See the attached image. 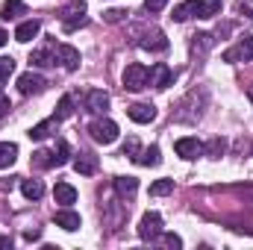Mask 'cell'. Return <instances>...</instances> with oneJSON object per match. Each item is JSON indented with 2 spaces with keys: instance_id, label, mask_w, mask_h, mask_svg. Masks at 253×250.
Segmentation results:
<instances>
[{
  "instance_id": "1",
  "label": "cell",
  "mask_w": 253,
  "mask_h": 250,
  "mask_svg": "<svg viewBox=\"0 0 253 250\" xmlns=\"http://www.w3.org/2000/svg\"><path fill=\"white\" fill-rule=\"evenodd\" d=\"M59 21H62L65 33H74V30L85 27V0H71L68 6H62Z\"/></svg>"
},
{
  "instance_id": "2",
  "label": "cell",
  "mask_w": 253,
  "mask_h": 250,
  "mask_svg": "<svg viewBox=\"0 0 253 250\" xmlns=\"http://www.w3.org/2000/svg\"><path fill=\"white\" fill-rule=\"evenodd\" d=\"M124 88L129 91H141V88H147V83H150V68H144L141 62H132L124 68Z\"/></svg>"
},
{
  "instance_id": "3",
  "label": "cell",
  "mask_w": 253,
  "mask_h": 250,
  "mask_svg": "<svg viewBox=\"0 0 253 250\" xmlns=\"http://www.w3.org/2000/svg\"><path fill=\"white\" fill-rule=\"evenodd\" d=\"M88 132H91V138L94 141H100V144H112V141H118V124L115 121H109V118H97V121H91L88 124Z\"/></svg>"
},
{
  "instance_id": "4",
  "label": "cell",
  "mask_w": 253,
  "mask_h": 250,
  "mask_svg": "<svg viewBox=\"0 0 253 250\" xmlns=\"http://www.w3.org/2000/svg\"><path fill=\"white\" fill-rule=\"evenodd\" d=\"M162 236V215L159 212H144L138 221V239L141 242H156Z\"/></svg>"
},
{
  "instance_id": "5",
  "label": "cell",
  "mask_w": 253,
  "mask_h": 250,
  "mask_svg": "<svg viewBox=\"0 0 253 250\" xmlns=\"http://www.w3.org/2000/svg\"><path fill=\"white\" fill-rule=\"evenodd\" d=\"M253 59V36L239 39L230 50H224V62H251Z\"/></svg>"
},
{
  "instance_id": "6",
  "label": "cell",
  "mask_w": 253,
  "mask_h": 250,
  "mask_svg": "<svg viewBox=\"0 0 253 250\" xmlns=\"http://www.w3.org/2000/svg\"><path fill=\"white\" fill-rule=\"evenodd\" d=\"M44 85H47V80L42 74H36V71H27V74L18 77V91L21 94H42Z\"/></svg>"
},
{
  "instance_id": "7",
  "label": "cell",
  "mask_w": 253,
  "mask_h": 250,
  "mask_svg": "<svg viewBox=\"0 0 253 250\" xmlns=\"http://www.w3.org/2000/svg\"><path fill=\"white\" fill-rule=\"evenodd\" d=\"M174 77H177V74H174V71H171V68H168L165 62H156L153 68H150V83H147V85H156V88H168V85L174 83Z\"/></svg>"
},
{
  "instance_id": "8",
  "label": "cell",
  "mask_w": 253,
  "mask_h": 250,
  "mask_svg": "<svg viewBox=\"0 0 253 250\" xmlns=\"http://www.w3.org/2000/svg\"><path fill=\"white\" fill-rule=\"evenodd\" d=\"M56 62L62 65L65 71H77L80 68V50L71 44H56Z\"/></svg>"
},
{
  "instance_id": "9",
  "label": "cell",
  "mask_w": 253,
  "mask_h": 250,
  "mask_svg": "<svg viewBox=\"0 0 253 250\" xmlns=\"http://www.w3.org/2000/svg\"><path fill=\"white\" fill-rule=\"evenodd\" d=\"M85 109L88 112H106L109 109V94L103 91V88H91V91H85Z\"/></svg>"
},
{
  "instance_id": "10",
  "label": "cell",
  "mask_w": 253,
  "mask_h": 250,
  "mask_svg": "<svg viewBox=\"0 0 253 250\" xmlns=\"http://www.w3.org/2000/svg\"><path fill=\"white\" fill-rule=\"evenodd\" d=\"M126 115L135 124H150L156 118V106L153 103H132V106H126Z\"/></svg>"
},
{
  "instance_id": "11",
  "label": "cell",
  "mask_w": 253,
  "mask_h": 250,
  "mask_svg": "<svg viewBox=\"0 0 253 250\" xmlns=\"http://www.w3.org/2000/svg\"><path fill=\"white\" fill-rule=\"evenodd\" d=\"M56 227H62V230H68V233H74V230L83 227V218H80L71 206H62V209L56 212Z\"/></svg>"
},
{
  "instance_id": "12",
  "label": "cell",
  "mask_w": 253,
  "mask_h": 250,
  "mask_svg": "<svg viewBox=\"0 0 253 250\" xmlns=\"http://www.w3.org/2000/svg\"><path fill=\"white\" fill-rule=\"evenodd\" d=\"M218 12H221V0H191L194 18H215Z\"/></svg>"
},
{
  "instance_id": "13",
  "label": "cell",
  "mask_w": 253,
  "mask_h": 250,
  "mask_svg": "<svg viewBox=\"0 0 253 250\" xmlns=\"http://www.w3.org/2000/svg\"><path fill=\"white\" fill-rule=\"evenodd\" d=\"M174 150H177V153H180L183 159H197V156L203 153V144H200L197 138H177Z\"/></svg>"
},
{
  "instance_id": "14",
  "label": "cell",
  "mask_w": 253,
  "mask_h": 250,
  "mask_svg": "<svg viewBox=\"0 0 253 250\" xmlns=\"http://www.w3.org/2000/svg\"><path fill=\"white\" fill-rule=\"evenodd\" d=\"M39 33H42V24L33 18V21H24V24H18V30H15V39H18L21 44H27V42H33Z\"/></svg>"
},
{
  "instance_id": "15",
  "label": "cell",
  "mask_w": 253,
  "mask_h": 250,
  "mask_svg": "<svg viewBox=\"0 0 253 250\" xmlns=\"http://www.w3.org/2000/svg\"><path fill=\"white\" fill-rule=\"evenodd\" d=\"M74 171L83 174V177H91V174L97 171V156H94V153H80V156L74 159Z\"/></svg>"
},
{
  "instance_id": "16",
  "label": "cell",
  "mask_w": 253,
  "mask_h": 250,
  "mask_svg": "<svg viewBox=\"0 0 253 250\" xmlns=\"http://www.w3.org/2000/svg\"><path fill=\"white\" fill-rule=\"evenodd\" d=\"M141 47H144V50H153V53H162V50H168V39H165L159 30H153V33H147V36L141 39Z\"/></svg>"
},
{
  "instance_id": "17",
  "label": "cell",
  "mask_w": 253,
  "mask_h": 250,
  "mask_svg": "<svg viewBox=\"0 0 253 250\" xmlns=\"http://www.w3.org/2000/svg\"><path fill=\"white\" fill-rule=\"evenodd\" d=\"M30 62L36 65V68H47V65H56V47H53V44H47V47H42V50H33Z\"/></svg>"
},
{
  "instance_id": "18",
  "label": "cell",
  "mask_w": 253,
  "mask_h": 250,
  "mask_svg": "<svg viewBox=\"0 0 253 250\" xmlns=\"http://www.w3.org/2000/svg\"><path fill=\"white\" fill-rule=\"evenodd\" d=\"M53 197H56L59 206H71V203H77V188L71 186V183H56Z\"/></svg>"
},
{
  "instance_id": "19",
  "label": "cell",
  "mask_w": 253,
  "mask_h": 250,
  "mask_svg": "<svg viewBox=\"0 0 253 250\" xmlns=\"http://www.w3.org/2000/svg\"><path fill=\"white\" fill-rule=\"evenodd\" d=\"M24 12H27L24 0H6V3L0 6V18H3V21H15V18L24 15Z\"/></svg>"
},
{
  "instance_id": "20",
  "label": "cell",
  "mask_w": 253,
  "mask_h": 250,
  "mask_svg": "<svg viewBox=\"0 0 253 250\" xmlns=\"http://www.w3.org/2000/svg\"><path fill=\"white\" fill-rule=\"evenodd\" d=\"M135 162H138V165H144V168H156V165L162 162V156H159V147H156V144H150L147 150H141V153L135 156Z\"/></svg>"
},
{
  "instance_id": "21",
  "label": "cell",
  "mask_w": 253,
  "mask_h": 250,
  "mask_svg": "<svg viewBox=\"0 0 253 250\" xmlns=\"http://www.w3.org/2000/svg\"><path fill=\"white\" fill-rule=\"evenodd\" d=\"M115 191H118V197H132L138 191V180L135 177H115Z\"/></svg>"
},
{
  "instance_id": "22",
  "label": "cell",
  "mask_w": 253,
  "mask_h": 250,
  "mask_svg": "<svg viewBox=\"0 0 253 250\" xmlns=\"http://www.w3.org/2000/svg\"><path fill=\"white\" fill-rule=\"evenodd\" d=\"M18 159V144L12 141H0V168H9Z\"/></svg>"
},
{
  "instance_id": "23",
  "label": "cell",
  "mask_w": 253,
  "mask_h": 250,
  "mask_svg": "<svg viewBox=\"0 0 253 250\" xmlns=\"http://www.w3.org/2000/svg\"><path fill=\"white\" fill-rule=\"evenodd\" d=\"M56 124H59L56 118H47V121H42V124H36L33 129H30V132H27V135H30L33 141H42V138H47V135H50V129H53Z\"/></svg>"
},
{
  "instance_id": "24",
  "label": "cell",
  "mask_w": 253,
  "mask_h": 250,
  "mask_svg": "<svg viewBox=\"0 0 253 250\" xmlns=\"http://www.w3.org/2000/svg\"><path fill=\"white\" fill-rule=\"evenodd\" d=\"M21 191H24L27 200H39L44 194V186H42V180H24L21 183Z\"/></svg>"
},
{
  "instance_id": "25",
  "label": "cell",
  "mask_w": 253,
  "mask_h": 250,
  "mask_svg": "<svg viewBox=\"0 0 253 250\" xmlns=\"http://www.w3.org/2000/svg\"><path fill=\"white\" fill-rule=\"evenodd\" d=\"M68 159H71V147H68V141H65V138H59V141H56V147H53V168L65 165Z\"/></svg>"
},
{
  "instance_id": "26",
  "label": "cell",
  "mask_w": 253,
  "mask_h": 250,
  "mask_svg": "<svg viewBox=\"0 0 253 250\" xmlns=\"http://www.w3.org/2000/svg\"><path fill=\"white\" fill-rule=\"evenodd\" d=\"M224 150H227V141H224V138H212V141L203 147V153H206V156H212V159H221V156H224Z\"/></svg>"
},
{
  "instance_id": "27",
  "label": "cell",
  "mask_w": 253,
  "mask_h": 250,
  "mask_svg": "<svg viewBox=\"0 0 253 250\" xmlns=\"http://www.w3.org/2000/svg\"><path fill=\"white\" fill-rule=\"evenodd\" d=\"M71 112H74V100H71V94H65L62 100H59V106H56V112H53V118L65 121V118H71Z\"/></svg>"
},
{
  "instance_id": "28",
  "label": "cell",
  "mask_w": 253,
  "mask_h": 250,
  "mask_svg": "<svg viewBox=\"0 0 253 250\" xmlns=\"http://www.w3.org/2000/svg\"><path fill=\"white\" fill-rule=\"evenodd\" d=\"M33 165L36 168H53V150H36L33 153Z\"/></svg>"
},
{
  "instance_id": "29",
  "label": "cell",
  "mask_w": 253,
  "mask_h": 250,
  "mask_svg": "<svg viewBox=\"0 0 253 250\" xmlns=\"http://www.w3.org/2000/svg\"><path fill=\"white\" fill-rule=\"evenodd\" d=\"M171 191H174V180H156L150 186V194L153 197H162V194H171Z\"/></svg>"
},
{
  "instance_id": "30",
  "label": "cell",
  "mask_w": 253,
  "mask_h": 250,
  "mask_svg": "<svg viewBox=\"0 0 253 250\" xmlns=\"http://www.w3.org/2000/svg\"><path fill=\"white\" fill-rule=\"evenodd\" d=\"M171 18H174L177 24H183V21H189V18H194V15H191V0H186V3H180V6L174 9V15H171Z\"/></svg>"
},
{
  "instance_id": "31",
  "label": "cell",
  "mask_w": 253,
  "mask_h": 250,
  "mask_svg": "<svg viewBox=\"0 0 253 250\" xmlns=\"http://www.w3.org/2000/svg\"><path fill=\"white\" fill-rule=\"evenodd\" d=\"M12 74H15V59L12 56H0V83L9 80Z\"/></svg>"
},
{
  "instance_id": "32",
  "label": "cell",
  "mask_w": 253,
  "mask_h": 250,
  "mask_svg": "<svg viewBox=\"0 0 253 250\" xmlns=\"http://www.w3.org/2000/svg\"><path fill=\"white\" fill-rule=\"evenodd\" d=\"M156 242H159V245H165V248H174V250L183 248V239H180V236H174V233H162Z\"/></svg>"
},
{
  "instance_id": "33",
  "label": "cell",
  "mask_w": 253,
  "mask_h": 250,
  "mask_svg": "<svg viewBox=\"0 0 253 250\" xmlns=\"http://www.w3.org/2000/svg\"><path fill=\"white\" fill-rule=\"evenodd\" d=\"M124 18H126V9H109V12H103V21L106 24H118Z\"/></svg>"
},
{
  "instance_id": "34",
  "label": "cell",
  "mask_w": 253,
  "mask_h": 250,
  "mask_svg": "<svg viewBox=\"0 0 253 250\" xmlns=\"http://www.w3.org/2000/svg\"><path fill=\"white\" fill-rule=\"evenodd\" d=\"M124 156H129V159H135L138 156V141L135 138H126V144H124V150H121Z\"/></svg>"
},
{
  "instance_id": "35",
  "label": "cell",
  "mask_w": 253,
  "mask_h": 250,
  "mask_svg": "<svg viewBox=\"0 0 253 250\" xmlns=\"http://www.w3.org/2000/svg\"><path fill=\"white\" fill-rule=\"evenodd\" d=\"M165 3L168 0H144V9L147 12H159V9H165Z\"/></svg>"
},
{
  "instance_id": "36",
  "label": "cell",
  "mask_w": 253,
  "mask_h": 250,
  "mask_svg": "<svg viewBox=\"0 0 253 250\" xmlns=\"http://www.w3.org/2000/svg\"><path fill=\"white\" fill-rule=\"evenodd\" d=\"M6 112H9V97H6V94L0 91V118H3Z\"/></svg>"
},
{
  "instance_id": "37",
  "label": "cell",
  "mask_w": 253,
  "mask_h": 250,
  "mask_svg": "<svg viewBox=\"0 0 253 250\" xmlns=\"http://www.w3.org/2000/svg\"><path fill=\"white\" fill-rule=\"evenodd\" d=\"M39 236H42V233H39V230H27V233H24V239H27V242H36V239H39Z\"/></svg>"
},
{
  "instance_id": "38",
  "label": "cell",
  "mask_w": 253,
  "mask_h": 250,
  "mask_svg": "<svg viewBox=\"0 0 253 250\" xmlns=\"http://www.w3.org/2000/svg\"><path fill=\"white\" fill-rule=\"evenodd\" d=\"M0 248H12V239L9 236H0Z\"/></svg>"
},
{
  "instance_id": "39",
  "label": "cell",
  "mask_w": 253,
  "mask_h": 250,
  "mask_svg": "<svg viewBox=\"0 0 253 250\" xmlns=\"http://www.w3.org/2000/svg\"><path fill=\"white\" fill-rule=\"evenodd\" d=\"M6 42H9V33H6V30H3V27H0V47H3V44H6Z\"/></svg>"
},
{
  "instance_id": "40",
  "label": "cell",
  "mask_w": 253,
  "mask_h": 250,
  "mask_svg": "<svg viewBox=\"0 0 253 250\" xmlns=\"http://www.w3.org/2000/svg\"><path fill=\"white\" fill-rule=\"evenodd\" d=\"M248 97H251V103H253V85H251V88H248Z\"/></svg>"
}]
</instances>
